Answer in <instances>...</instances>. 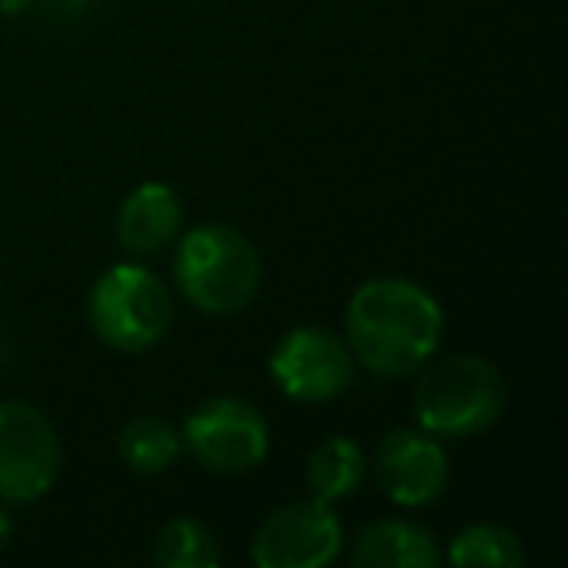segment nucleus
Instances as JSON below:
<instances>
[{"label":"nucleus","mask_w":568,"mask_h":568,"mask_svg":"<svg viewBox=\"0 0 568 568\" xmlns=\"http://www.w3.org/2000/svg\"><path fill=\"white\" fill-rule=\"evenodd\" d=\"M183 448L214 475H245L268 456V425L242 397H211L183 425Z\"/></svg>","instance_id":"6"},{"label":"nucleus","mask_w":568,"mask_h":568,"mask_svg":"<svg viewBox=\"0 0 568 568\" xmlns=\"http://www.w3.org/2000/svg\"><path fill=\"white\" fill-rule=\"evenodd\" d=\"M175 288L206 316H230L250 308L261 288L257 245L234 226L206 222L183 234L175 250Z\"/></svg>","instance_id":"2"},{"label":"nucleus","mask_w":568,"mask_h":568,"mask_svg":"<svg viewBox=\"0 0 568 568\" xmlns=\"http://www.w3.org/2000/svg\"><path fill=\"white\" fill-rule=\"evenodd\" d=\"M118 452H121V464H125L129 471L160 475L164 467H172L175 459H180L183 436L160 417H136L121 428Z\"/></svg>","instance_id":"13"},{"label":"nucleus","mask_w":568,"mask_h":568,"mask_svg":"<svg viewBox=\"0 0 568 568\" xmlns=\"http://www.w3.org/2000/svg\"><path fill=\"white\" fill-rule=\"evenodd\" d=\"M351 557L363 568H433L440 560V549H436L433 534L425 526L405 518H386L366 526L355 537Z\"/></svg>","instance_id":"11"},{"label":"nucleus","mask_w":568,"mask_h":568,"mask_svg":"<svg viewBox=\"0 0 568 568\" xmlns=\"http://www.w3.org/2000/svg\"><path fill=\"white\" fill-rule=\"evenodd\" d=\"M448 560L459 568H518L526 565V549L514 529L498 526V521H475L456 534Z\"/></svg>","instance_id":"14"},{"label":"nucleus","mask_w":568,"mask_h":568,"mask_svg":"<svg viewBox=\"0 0 568 568\" xmlns=\"http://www.w3.org/2000/svg\"><path fill=\"white\" fill-rule=\"evenodd\" d=\"M183 203L168 183H141L118 211V242L133 257H152L180 237Z\"/></svg>","instance_id":"10"},{"label":"nucleus","mask_w":568,"mask_h":568,"mask_svg":"<svg viewBox=\"0 0 568 568\" xmlns=\"http://www.w3.org/2000/svg\"><path fill=\"white\" fill-rule=\"evenodd\" d=\"M9 537H12V518L4 510H0V549L9 545Z\"/></svg>","instance_id":"17"},{"label":"nucleus","mask_w":568,"mask_h":568,"mask_svg":"<svg viewBox=\"0 0 568 568\" xmlns=\"http://www.w3.org/2000/svg\"><path fill=\"white\" fill-rule=\"evenodd\" d=\"M36 4H40V0H0V17H24Z\"/></svg>","instance_id":"16"},{"label":"nucleus","mask_w":568,"mask_h":568,"mask_svg":"<svg viewBox=\"0 0 568 568\" xmlns=\"http://www.w3.org/2000/svg\"><path fill=\"white\" fill-rule=\"evenodd\" d=\"M363 479L366 456L347 436H332V440L320 444L308 456V471H304V483H308L312 498H320V503H339V498L355 495L363 487Z\"/></svg>","instance_id":"12"},{"label":"nucleus","mask_w":568,"mask_h":568,"mask_svg":"<svg viewBox=\"0 0 568 568\" xmlns=\"http://www.w3.org/2000/svg\"><path fill=\"white\" fill-rule=\"evenodd\" d=\"M152 560L164 568H211L222 560V549H219V537L199 518H172L156 534Z\"/></svg>","instance_id":"15"},{"label":"nucleus","mask_w":568,"mask_h":568,"mask_svg":"<svg viewBox=\"0 0 568 568\" xmlns=\"http://www.w3.org/2000/svg\"><path fill=\"white\" fill-rule=\"evenodd\" d=\"M444 312L405 276H374L347 304V347L382 378H409L440 351Z\"/></svg>","instance_id":"1"},{"label":"nucleus","mask_w":568,"mask_h":568,"mask_svg":"<svg viewBox=\"0 0 568 568\" xmlns=\"http://www.w3.org/2000/svg\"><path fill=\"white\" fill-rule=\"evenodd\" d=\"M413 389V413L428 436L459 440L490 428L503 417L506 382L495 363L479 355H448L440 363L428 358Z\"/></svg>","instance_id":"3"},{"label":"nucleus","mask_w":568,"mask_h":568,"mask_svg":"<svg viewBox=\"0 0 568 568\" xmlns=\"http://www.w3.org/2000/svg\"><path fill=\"white\" fill-rule=\"evenodd\" d=\"M268 374L293 402H332L355 382V355L324 327H296L273 347Z\"/></svg>","instance_id":"8"},{"label":"nucleus","mask_w":568,"mask_h":568,"mask_svg":"<svg viewBox=\"0 0 568 568\" xmlns=\"http://www.w3.org/2000/svg\"><path fill=\"white\" fill-rule=\"evenodd\" d=\"M0 363H4V335H0Z\"/></svg>","instance_id":"18"},{"label":"nucleus","mask_w":568,"mask_h":568,"mask_svg":"<svg viewBox=\"0 0 568 568\" xmlns=\"http://www.w3.org/2000/svg\"><path fill=\"white\" fill-rule=\"evenodd\" d=\"M343 552V521L320 498L273 510L253 534L250 557L261 568H327Z\"/></svg>","instance_id":"7"},{"label":"nucleus","mask_w":568,"mask_h":568,"mask_svg":"<svg viewBox=\"0 0 568 568\" xmlns=\"http://www.w3.org/2000/svg\"><path fill=\"white\" fill-rule=\"evenodd\" d=\"M63 444L48 417L28 402H0V498L36 503L59 479Z\"/></svg>","instance_id":"5"},{"label":"nucleus","mask_w":568,"mask_h":568,"mask_svg":"<svg viewBox=\"0 0 568 568\" xmlns=\"http://www.w3.org/2000/svg\"><path fill=\"white\" fill-rule=\"evenodd\" d=\"M371 471L397 506H428L448 487V452L440 436L394 428L374 452Z\"/></svg>","instance_id":"9"},{"label":"nucleus","mask_w":568,"mask_h":568,"mask_svg":"<svg viewBox=\"0 0 568 568\" xmlns=\"http://www.w3.org/2000/svg\"><path fill=\"white\" fill-rule=\"evenodd\" d=\"M87 316L105 347L141 355L172 327V293L152 268L113 265L90 288Z\"/></svg>","instance_id":"4"}]
</instances>
